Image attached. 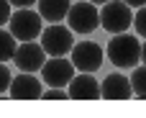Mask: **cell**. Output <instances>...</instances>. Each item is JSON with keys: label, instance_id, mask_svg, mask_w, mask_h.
<instances>
[{"label": "cell", "instance_id": "1", "mask_svg": "<svg viewBox=\"0 0 146 118\" xmlns=\"http://www.w3.org/2000/svg\"><path fill=\"white\" fill-rule=\"evenodd\" d=\"M108 59L121 67V69H128V67H136L141 62V41L131 33H115L108 44Z\"/></svg>", "mask_w": 146, "mask_h": 118}, {"label": "cell", "instance_id": "2", "mask_svg": "<svg viewBox=\"0 0 146 118\" xmlns=\"http://www.w3.org/2000/svg\"><path fill=\"white\" fill-rule=\"evenodd\" d=\"M8 23L15 41H36L44 31V18L38 15V10H31V8H18L15 13H10Z\"/></svg>", "mask_w": 146, "mask_h": 118}, {"label": "cell", "instance_id": "3", "mask_svg": "<svg viewBox=\"0 0 146 118\" xmlns=\"http://www.w3.org/2000/svg\"><path fill=\"white\" fill-rule=\"evenodd\" d=\"M133 23V10L123 0H108L100 10V26L110 33H123Z\"/></svg>", "mask_w": 146, "mask_h": 118}, {"label": "cell", "instance_id": "4", "mask_svg": "<svg viewBox=\"0 0 146 118\" xmlns=\"http://www.w3.org/2000/svg\"><path fill=\"white\" fill-rule=\"evenodd\" d=\"M67 23L72 31L77 33H92L98 26H100V10L95 8V3H72L69 5V13H67Z\"/></svg>", "mask_w": 146, "mask_h": 118}, {"label": "cell", "instance_id": "5", "mask_svg": "<svg viewBox=\"0 0 146 118\" xmlns=\"http://www.w3.org/2000/svg\"><path fill=\"white\" fill-rule=\"evenodd\" d=\"M41 46H44V54H49V57H64L74 46L72 28H67V26H49V28H44L41 31Z\"/></svg>", "mask_w": 146, "mask_h": 118}, {"label": "cell", "instance_id": "6", "mask_svg": "<svg viewBox=\"0 0 146 118\" xmlns=\"http://www.w3.org/2000/svg\"><path fill=\"white\" fill-rule=\"evenodd\" d=\"M38 72H41V77H44V85H49V87H64V85H69V80L77 75L72 59H64V57H51V59H46Z\"/></svg>", "mask_w": 146, "mask_h": 118}, {"label": "cell", "instance_id": "7", "mask_svg": "<svg viewBox=\"0 0 146 118\" xmlns=\"http://www.w3.org/2000/svg\"><path fill=\"white\" fill-rule=\"evenodd\" d=\"M72 64L80 72H98L103 64V49L95 41H80L72 46Z\"/></svg>", "mask_w": 146, "mask_h": 118}, {"label": "cell", "instance_id": "8", "mask_svg": "<svg viewBox=\"0 0 146 118\" xmlns=\"http://www.w3.org/2000/svg\"><path fill=\"white\" fill-rule=\"evenodd\" d=\"M44 46L36 41H21V46H15L13 54V64L21 72H38L44 67Z\"/></svg>", "mask_w": 146, "mask_h": 118}, {"label": "cell", "instance_id": "9", "mask_svg": "<svg viewBox=\"0 0 146 118\" xmlns=\"http://www.w3.org/2000/svg\"><path fill=\"white\" fill-rule=\"evenodd\" d=\"M41 93H44L41 80L33 72H21L18 77L10 80V87H8V98L13 100H38Z\"/></svg>", "mask_w": 146, "mask_h": 118}, {"label": "cell", "instance_id": "10", "mask_svg": "<svg viewBox=\"0 0 146 118\" xmlns=\"http://www.w3.org/2000/svg\"><path fill=\"white\" fill-rule=\"evenodd\" d=\"M100 98L103 100H131L133 98V87H131V80L121 72H113L108 75L103 82H100Z\"/></svg>", "mask_w": 146, "mask_h": 118}, {"label": "cell", "instance_id": "11", "mask_svg": "<svg viewBox=\"0 0 146 118\" xmlns=\"http://www.w3.org/2000/svg\"><path fill=\"white\" fill-rule=\"evenodd\" d=\"M69 98L72 100H100V82L92 72H80L69 80Z\"/></svg>", "mask_w": 146, "mask_h": 118}, {"label": "cell", "instance_id": "12", "mask_svg": "<svg viewBox=\"0 0 146 118\" xmlns=\"http://www.w3.org/2000/svg\"><path fill=\"white\" fill-rule=\"evenodd\" d=\"M38 3V15L49 23H59L64 21V15L69 13V0H36Z\"/></svg>", "mask_w": 146, "mask_h": 118}, {"label": "cell", "instance_id": "13", "mask_svg": "<svg viewBox=\"0 0 146 118\" xmlns=\"http://www.w3.org/2000/svg\"><path fill=\"white\" fill-rule=\"evenodd\" d=\"M128 80H131V87H133V98L146 100V64H144V67L136 64Z\"/></svg>", "mask_w": 146, "mask_h": 118}, {"label": "cell", "instance_id": "14", "mask_svg": "<svg viewBox=\"0 0 146 118\" xmlns=\"http://www.w3.org/2000/svg\"><path fill=\"white\" fill-rule=\"evenodd\" d=\"M15 46H18L15 36H13L10 31H3V28H0V62H8V59H13V54H15Z\"/></svg>", "mask_w": 146, "mask_h": 118}, {"label": "cell", "instance_id": "15", "mask_svg": "<svg viewBox=\"0 0 146 118\" xmlns=\"http://www.w3.org/2000/svg\"><path fill=\"white\" fill-rule=\"evenodd\" d=\"M133 28H136L139 36L146 39V5H141V8L133 13Z\"/></svg>", "mask_w": 146, "mask_h": 118}, {"label": "cell", "instance_id": "16", "mask_svg": "<svg viewBox=\"0 0 146 118\" xmlns=\"http://www.w3.org/2000/svg\"><path fill=\"white\" fill-rule=\"evenodd\" d=\"M44 100H67L69 93H64V87H49L46 93H41Z\"/></svg>", "mask_w": 146, "mask_h": 118}, {"label": "cell", "instance_id": "17", "mask_svg": "<svg viewBox=\"0 0 146 118\" xmlns=\"http://www.w3.org/2000/svg\"><path fill=\"white\" fill-rule=\"evenodd\" d=\"M10 80H13L10 69L5 67V62H0V95H5V90L10 87Z\"/></svg>", "mask_w": 146, "mask_h": 118}, {"label": "cell", "instance_id": "18", "mask_svg": "<svg viewBox=\"0 0 146 118\" xmlns=\"http://www.w3.org/2000/svg\"><path fill=\"white\" fill-rule=\"evenodd\" d=\"M10 8H13V5H10V3H8V0H0V26H3V23H8V21H10V13H13V10H10Z\"/></svg>", "mask_w": 146, "mask_h": 118}, {"label": "cell", "instance_id": "19", "mask_svg": "<svg viewBox=\"0 0 146 118\" xmlns=\"http://www.w3.org/2000/svg\"><path fill=\"white\" fill-rule=\"evenodd\" d=\"M10 5H15V8H31L36 0H8Z\"/></svg>", "mask_w": 146, "mask_h": 118}, {"label": "cell", "instance_id": "20", "mask_svg": "<svg viewBox=\"0 0 146 118\" xmlns=\"http://www.w3.org/2000/svg\"><path fill=\"white\" fill-rule=\"evenodd\" d=\"M126 5H131V8H141V5H146V0H123Z\"/></svg>", "mask_w": 146, "mask_h": 118}, {"label": "cell", "instance_id": "21", "mask_svg": "<svg viewBox=\"0 0 146 118\" xmlns=\"http://www.w3.org/2000/svg\"><path fill=\"white\" fill-rule=\"evenodd\" d=\"M141 59H144V64H146V44L141 46Z\"/></svg>", "mask_w": 146, "mask_h": 118}, {"label": "cell", "instance_id": "22", "mask_svg": "<svg viewBox=\"0 0 146 118\" xmlns=\"http://www.w3.org/2000/svg\"><path fill=\"white\" fill-rule=\"evenodd\" d=\"M90 3H95V5H105L108 0H90Z\"/></svg>", "mask_w": 146, "mask_h": 118}]
</instances>
